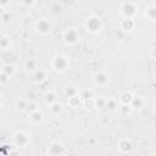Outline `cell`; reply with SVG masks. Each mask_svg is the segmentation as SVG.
I'll use <instances>...</instances> for the list:
<instances>
[{"instance_id": "obj_31", "label": "cell", "mask_w": 156, "mask_h": 156, "mask_svg": "<svg viewBox=\"0 0 156 156\" xmlns=\"http://www.w3.org/2000/svg\"><path fill=\"white\" fill-rule=\"evenodd\" d=\"M22 2H23L24 6L32 7V6H34V5L37 4V0H22Z\"/></svg>"}, {"instance_id": "obj_25", "label": "cell", "mask_w": 156, "mask_h": 156, "mask_svg": "<svg viewBox=\"0 0 156 156\" xmlns=\"http://www.w3.org/2000/svg\"><path fill=\"white\" fill-rule=\"evenodd\" d=\"M27 106H28V101L24 99H18L16 101V107L20 111H27Z\"/></svg>"}, {"instance_id": "obj_28", "label": "cell", "mask_w": 156, "mask_h": 156, "mask_svg": "<svg viewBox=\"0 0 156 156\" xmlns=\"http://www.w3.org/2000/svg\"><path fill=\"white\" fill-rule=\"evenodd\" d=\"M2 11H1V23L2 24H7L10 23V12L5 10V7H1Z\"/></svg>"}, {"instance_id": "obj_8", "label": "cell", "mask_w": 156, "mask_h": 156, "mask_svg": "<svg viewBox=\"0 0 156 156\" xmlns=\"http://www.w3.org/2000/svg\"><path fill=\"white\" fill-rule=\"evenodd\" d=\"M48 154L50 155H63L66 154V147L60 140H52L48 147Z\"/></svg>"}, {"instance_id": "obj_11", "label": "cell", "mask_w": 156, "mask_h": 156, "mask_svg": "<svg viewBox=\"0 0 156 156\" xmlns=\"http://www.w3.org/2000/svg\"><path fill=\"white\" fill-rule=\"evenodd\" d=\"M119 28L123 32H132L135 28V20L134 18H122L119 22Z\"/></svg>"}, {"instance_id": "obj_34", "label": "cell", "mask_w": 156, "mask_h": 156, "mask_svg": "<svg viewBox=\"0 0 156 156\" xmlns=\"http://www.w3.org/2000/svg\"><path fill=\"white\" fill-rule=\"evenodd\" d=\"M100 122H101L102 126H107V124L110 123V118H108L107 116H102V117L100 118Z\"/></svg>"}, {"instance_id": "obj_20", "label": "cell", "mask_w": 156, "mask_h": 156, "mask_svg": "<svg viewBox=\"0 0 156 156\" xmlns=\"http://www.w3.org/2000/svg\"><path fill=\"white\" fill-rule=\"evenodd\" d=\"M10 46H11V38L9 35H6V34H2L1 38H0V48H1V50L5 51V50L10 49Z\"/></svg>"}, {"instance_id": "obj_9", "label": "cell", "mask_w": 156, "mask_h": 156, "mask_svg": "<svg viewBox=\"0 0 156 156\" xmlns=\"http://www.w3.org/2000/svg\"><path fill=\"white\" fill-rule=\"evenodd\" d=\"M118 149L123 154H130L133 151V143L129 138H122L118 140Z\"/></svg>"}, {"instance_id": "obj_32", "label": "cell", "mask_w": 156, "mask_h": 156, "mask_svg": "<svg viewBox=\"0 0 156 156\" xmlns=\"http://www.w3.org/2000/svg\"><path fill=\"white\" fill-rule=\"evenodd\" d=\"M149 56H150V58H152V60L156 61V46H154V48L150 49V51H149Z\"/></svg>"}, {"instance_id": "obj_23", "label": "cell", "mask_w": 156, "mask_h": 156, "mask_svg": "<svg viewBox=\"0 0 156 156\" xmlns=\"http://www.w3.org/2000/svg\"><path fill=\"white\" fill-rule=\"evenodd\" d=\"M63 93H65V95H66V98H71V96H74V95H78V89L74 87V85H72V84H69V85H66L65 87V89H63Z\"/></svg>"}, {"instance_id": "obj_7", "label": "cell", "mask_w": 156, "mask_h": 156, "mask_svg": "<svg viewBox=\"0 0 156 156\" xmlns=\"http://www.w3.org/2000/svg\"><path fill=\"white\" fill-rule=\"evenodd\" d=\"M110 82V77L104 71H98L93 74V83L96 87H106Z\"/></svg>"}, {"instance_id": "obj_30", "label": "cell", "mask_w": 156, "mask_h": 156, "mask_svg": "<svg viewBox=\"0 0 156 156\" xmlns=\"http://www.w3.org/2000/svg\"><path fill=\"white\" fill-rule=\"evenodd\" d=\"M38 107H37V104L34 102V101H29L28 102V106H27V112H33V111H35Z\"/></svg>"}, {"instance_id": "obj_2", "label": "cell", "mask_w": 156, "mask_h": 156, "mask_svg": "<svg viewBox=\"0 0 156 156\" xmlns=\"http://www.w3.org/2000/svg\"><path fill=\"white\" fill-rule=\"evenodd\" d=\"M51 68L57 73H63L69 68V58L66 55L57 54L55 55L50 61Z\"/></svg>"}, {"instance_id": "obj_37", "label": "cell", "mask_w": 156, "mask_h": 156, "mask_svg": "<svg viewBox=\"0 0 156 156\" xmlns=\"http://www.w3.org/2000/svg\"><path fill=\"white\" fill-rule=\"evenodd\" d=\"M154 154H155V155H156V151H154Z\"/></svg>"}, {"instance_id": "obj_15", "label": "cell", "mask_w": 156, "mask_h": 156, "mask_svg": "<svg viewBox=\"0 0 156 156\" xmlns=\"http://www.w3.org/2000/svg\"><path fill=\"white\" fill-rule=\"evenodd\" d=\"M49 111H50V113H51L52 116L57 117V116L62 115V112H63V105L57 100V101H55L54 104L49 105Z\"/></svg>"}, {"instance_id": "obj_13", "label": "cell", "mask_w": 156, "mask_h": 156, "mask_svg": "<svg viewBox=\"0 0 156 156\" xmlns=\"http://www.w3.org/2000/svg\"><path fill=\"white\" fill-rule=\"evenodd\" d=\"M144 16L146 20L151 22H156V4H151L146 6L144 10Z\"/></svg>"}, {"instance_id": "obj_27", "label": "cell", "mask_w": 156, "mask_h": 156, "mask_svg": "<svg viewBox=\"0 0 156 156\" xmlns=\"http://www.w3.org/2000/svg\"><path fill=\"white\" fill-rule=\"evenodd\" d=\"M118 110H119V112H121L122 115H130V113L134 111L130 105H119Z\"/></svg>"}, {"instance_id": "obj_12", "label": "cell", "mask_w": 156, "mask_h": 156, "mask_svg": "<svg viewBox=\"0 0 156 156\" xmlns=\"http://www.w3.org/2000/svg\"><path fill=\"white\" fill-rule=\"evenodd\" d=\"M134 98V94L130 91V90H126V91H122L118 96V101H119V105H130L132 100Z\"/></svg>"}, {"instance_id": "obj_36", "label": "cell", "mask_w": 156, "mask_h": 156, "mask_svg": "<svg viewBox=\"0 0 156 156\" xmlns=\"http://www.w3.org/2000/svg\"><path fill=\"white\" fill-rule=\"evenodd\" d=\"M154 112L156 113V102H155V105H154Z\"/></svg>"}, {"instance_id": "obj_24", "label": "cell", "mask_w": 156, "mask_h": 156, "mask_svg": "<svg viewBox=\"0 0 156 156\" xmlns=\"http://www.w3.org/2000/svg\"><path fill=\"white\" fill-rule=\"evenodd\" d=\"M95 107L96 108H105L106 107V98L105 96L95 98Z\"/></svg>"}, {"instance_id": "obj_1", "label": "cell", "mask_w": 156, "mask_h": 156, "mask_svg": "<svg viewBox=\"0 0 156 156\" xmlns=\"http://www.w3.org/2000/svg\"><path fill=\"white\" fill-rule=\"evenodd\" d=\"M83 26H84V29H85L88 33H90V34H98V33L102 29L104 22H102V20H101L99 16H96V15H90V16H88V17L85 18Z\"/></svg>"}, {"instance_id": "obj_29", "label": "cell", "mask_w": 156, "mask_h": 156, "mask_svg": "<svg viewBox=\"0 0 156 156\" xmlns=\"http://www.w3.org/2000/svg\"><path fill=\"white\" fill-rule=\"evenodd\" d=\"M26 67H27V69H30V71H33V72L39 68L38 65H37V61H35V60H30V58L26 62Z\"/></svg>"}, {"instance_id": "obj_3", "label": "cell", "mask_w": 156, "mask_h": 156, "mask_svg": "<svg viewBox=\"0 0 156 156\" xmlns=\"http://www.w3.org/2000/svg\"><path fill=\"white\" fill-rule=\"evenodd\" d=\"M139 7L134 1H123L119 7V15L122 18H134L138 15Z\"/></svg>"}, {"instance_id": "obj_16", "label": "cell", "mask_w": 156, "mask_h": 156, "mask_svg": "<svg viewBox=\"0 0 156 156\" xmlns=\"http://www.w3.org/2000/svg\"><path fill=\"white\" fill-rule=\"evenodd\" d=\"M145 105V98L143 95H134L130 106L133 107V110H141Z\"/></svg>"}, {"instance_id": "obj_21", "label": "cell", "mask_w": 156, "mask_h": 156, "mask_svg": "<svg viewBox=\"0 0 156 156\" xmlns=\"http://www.w3.org/2000/svg\"><path fill=\"white\" fill-rule=\"evenodd\" d=\"M78 95L80 96L82 101H84V100H87V99H91V98H94V91H93L90 88H84V89L79 90Z\"/></svg>"}, {"instance_id": "obj_22", "label": "cell", "mask_w": 156, "mask_h": 156, "mask_svg": "<svg viewBox=\"0 0 156 156\" xmlns=\"http://www.w3.org/2000/svg\"><path fill=\"white\" fill-rule=\"evenodd\" d=\"M44 101H45L46 105H51V104H54L55 101H57V96H56L55 91H52V90L46 91L45 95H44Z\"/></svg>"}, {"instance_id": "obj_18", "label": "cell", "mask_w": 156, "mask_h": 156, "mask_svg": "<svg viewBox=\"0 0 156 156\" xmlns=\"http://www.w3.org/2000/svg\"><path fill=\"white\" fill-rule=\"evenodd\" d=\"M48 74H46V71L43 69V68H38L34 71L33 73V78H34V82L35 83H43L45 79H46Z\"/></svg>"}, {"instance_id": "obj_6", "label": "cell", "mask_w": 156, "mask_h": 156, "mask_svg": "<svg viewBox=\"0 0 156 156\" xmlns=\"http://www.w3.org/2000/svg\"><path fill=\"white\" fill-rule=\"evenodd\" d=\"M34 29L40 35H48L51 32V22L45 17L39 18L34 24Z\"/></svg>"}, {"instance_id": "obj_35", "label": "cell", "mask_w": 156, "mask_h": 156, "mask_svg": "<svg viewBox=\"0 0 156 156\" xmlns=\"http://www.w3.org/2000/svg\"><path fill=\"white\" fill-rule=\"evenodd\" d=\"M11 2V0H0V6L1 7H5L6 5H9Z\"/></svg>"}, {"instance_id": "obj_14", "label": "cell", "mask_w": 156, "mask_h": 156, "mask_svg": "<svg viewBox=\"0 0 156 156\" xmlns=\"http://www.w3.org/2000/svg\"><path fill=\"white\" fill-rule=\"evenodd\" d=\"M119 107V101H118V98L116 99L115 96H108L106 98V107L110 112H116Z\"/></svg>"}, {"instance_id": "obj_33", "label": "cell", "mask_w": 156, "mask_h": 156, "mask_svg": "<svg viewBox=\"0 0 156 156\" xmlns=\"http://www.w3.org/2000/svg\"><path fill=\"white\" fill-rule=\"evenodd\" d=\"M10 79H11V78H10L9 76H6L5 73H2V72L0 73V82H1L2 84H4V83H6V82H7V80H10Z\"/></svg>"}, {"instance_id": "obj_10", "label": "cell", "mask_w": 156, "mask_h": 156, "mask_svg": "<svg viewBox=\"0 0 156 156\" xmlns=\"http://www.w3.org/2000/svg\"><path fill=\"white\" fill-rule=\"evenodd\" d=\"M44 112L41 111V110H39V108H37L35 111H33V112H30L29 113V119H30V122L33 123V124H35V126H38V124H41L43 122H44Z\"/></svg>"}, {"instance_id": "obj_26", "label": "cell", "mask_w": 156, "mask_h": 156, "mask_svg": "<svg viewBox=\"0 0 156 156\" xmlns=\"http://www.w3.org/2000/svg\"><path fill=\"white\" fill-rule=\"evenodd\" d=\"M83 106H84V108H87V110H89V111L93 110V108L95 107V98L84 100V101H83Z\"/></svg>"}, {"instance_id": "obj_4", "label": "cell", "mask_w": 156, "mask_h": 156, "mask_svg": "<svg viewBox=\"0 0 156 156\" xmlns=\"http://www.w3.org/2000/svg\"><path fill=\"white\" fill-rule=\"evenodd\" d=\"M79 32L78 29L73 28V27H69V28H66L63 32H62V39H63V43L66 45H69V46H73L76 44H78L79 41Z\"/></svg>"}, {"instance_id": "obj_5", "label": "cell", "mask_w": 156, "mask_h": 156, "mask_svg": "<svg viewBox=\"0 0 156 156\" xmlns=\"http://www.w3.org/2000/svg\"><path fill=\"white\" fill-rule=\"evenodd\" d=\"M30 141V134L24 130L20 129L13 134V144L16 147H26Z\"/></svg>"}, {"instance_id": "obj_17", "label": "cell", "mask_w": 156, "mask_h": 156, "mask_svg": "<svg viewBox=\"0 0 156 156\" xmlns=\"http://www.w3.org/2000/svg\"><path fill=\"white\" fill-rule=\"evenodd\" d=\"M1 72L5 73L6 76H9L10 78H12V77L16 74L17 68H16V66L12 65V63H4V65L1 66Z\"/></svg>"}, {"instance_id": "obj_19", "label": "cell", "mask_w": 156, "mask_h": 156, "mask_svg": "<svg viewBox=\"0 0 156 156\" xmlns=\"http://www.w3.org/2000/svg\"><path fill=\"white\" fill-rule=\"evenodd\" d=\"M67 104H68L69 107L76 108V107H78L80 104H83V101H82V99H80L79 95H74V96L67 98Z\"/></svg>"}]
</instances>
